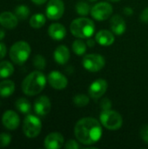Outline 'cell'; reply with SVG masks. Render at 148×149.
Segmentation results:
<instances>
[{"mask_svg":"<svg viewBox=\"0 0 148 149\" xmlns=\"http://www.w3.org/2000/svg\"><path fill=\"white\" fill-rule=\"evenodd\" d=\"M102 134V127L99 121L91 117L79 120L74 127V134L77 140L85 145L97 143L101 139Z\"/></svg>","mask_w":148,"mask_h":149,"instance_id":"cell-1","label":"cell"},{"mask_svg":"<svg viewBox=\"0 0 148 149\" xmlns=\"http://www.w3.org/2000/svg\"><path fill=\"white\" fill-rule=\"evenodd\" d=\"M46 85L44 74L39 71H34L28 74L22 82V90L25 95L35 96L40 93Z\"/></svg>","mask_w":148,"mask_h":149,"instance_id":"cell-2","label":"cell"},{"mask_svg":"<svg viewBox=\"0 0 148 149\" xmlns=\"http://www.w3.org/2000/svg\"><path fill=\"white\" fill-rule=\"evenodd\" d=\"M70 31L76 38H88L93 35L95 31V24L90 18L79 17L71 23Z\"/></svg>","mask_w":148,"mask_h":149,"instance_id":"cell-3","label":"cell"},{"mask_svg":"<svg viewBox=\"0 0 148 149\" xmlns=\"http://www.w3.org/2000/svg\"><path fill=\"white\" fill-rule=\"evenodd\" d=\"M31 46L25 41H17L12 45L10 49V58L17 65L24 64L31 55Z\"/></svg>","mask_w":148,"mask_h":149,"instance_id":"cell-4","label":"cell"},{"mask_svg":"<svg viewBox=\"0 0 148 149\" xmlns=\"http://www.w3.org/2000/svg\"><path fill=\"white\" fill-rule=\"evenodd\" d=\"M99 120L101 124L108 130H118L122 127L123 119L122 116L116 111L113 110H103Z\"/></svg>","mask_w":148,"mask_h":149,"instance_id":"cell-5","label":"cell"},{"mask_svg":"<svg viewBox=\"0 0 148 149\" xmlns=\"http://www.w3.org/2000/svg\"><path fill=\"white\" fill-rule=\"evenodd\" d=\"M42 129V123L38 117L27 114L23 122V132L28 138H36L39 135Z\"/></svg>","mask_w":148,"mask_h":149,"instance_id":"cell-6","label":"cell"},{"mask_svg":"<svg viewBox=\"0 0 148 149\" xmlns=\"http://www.w3.org/2000/svg\"><path fill=\"white\" fill-rule=\"evenodd\" d=\"M82 65L85 69L89 72H96L104 68L106 60L103 56L99 54H87L83 58Z\"/></svg>","mask_w":148,"mask_h":149,"instance_id":"cell-7","label":"cell"},{"mask_svg":"<svg viewBox=\"0 0 148 149\" xmlns=\"http://www.w3.org/2000/svg\"><path fill=\"white\" fill-rule=\"evenodd\" d=\"M113 6L109 3H98L92 7V17L98 21H104L108 19L113 14Z\"/></svg>","mask_w":148,"mask_h":149,"instance_id":"cell-8","label":"cell"},{"mask_svg":"<svg viewBox=\"0 0 148 149\" xmlns=\"http://www.w3.org/2000/svg\"><path fill=\"white\" fill-rule=\"evenodd\" d=\"M65 12V4L62 0H50L47 3L45 14L51 20H58Z\"/></svg>","mask_w":148,"mask_h":149,"instance_id":"cell-9","label":"cell"},{"mask_svg":"<svg viewBox=\"0 0 148 149\" xmlns=\"http://www.w3.org/2000/svg\"><path fill=\"white\" fill-rule=\"evenodd\" d=\"M47 80L50 86L57 90L65 89L68 85V79L66 77L58 71H52L49 73Z\"/></svg>","mask_w":148,"mask_h":149,"instance_id":"cell-10","label":"cell"},{"mask_svg":"<svg viewBox=\"0 0 148 149\" xmlns=\"http://www.w3.org/2000/svg\"><path fill=\"white\" fill-rule=\"evenodd\" d=\"M107 86H108L107 82L105 79H96L90 85L88 90L89 95L94 100L99 99L106 93L107 90Z\"/></svg>","mask_w":148,"mask_h":149,"instance_id":"cell-11","label":"cell"},{"mask_svg":"<svg viewBox=\"0 0 148 149\" xmlns=\"http://www.w3.org/2000/svg\"><path fill=\"white\" fill-rule=\"evenodd\" d=\"M2 124L8 130H16L20 124L18 114L12 110H7L2 116Z\"/></svg>","mask_w":148,"mask_h":149,"instance_id":"cell-12","label":"cell"},{"mask_svg":"<svg viewBox=\"0 0 148 149\" xmlns=\"http://www.w3.org/2000/svg\"><path fill=\"white\" fill-rule=\"evenodd\" d=\"M51 104L47 96H40L34 102V111L39 116H45L51 111Z\"/></svg>","mask_w":148,"mask_h":149,"instance_id":"cell-13","label":"cell"},{"mask_svg":"<svg viewBox=\"0 0 148 149\" xmlns=\"http://www.w3.org/2000/svg\"><path fill=\"white\" fill-rule=\"evenodd\" d=\"M65 139L59 133H51L44 139V148L47 149H59L64 145Z\"/></svg>","mask_w":148,"mask_h":149,"instance_id":"cell-14","label":"cell"},{"mask_svg":"<svg viewBox=\"0 0 148 149\" xmlns=\"http://www.w3.org/2000/svg\"><path fill=\"white\" fill-rule=\"evenodd\" d=\"M17 17L10 11H3L0 14V24L6 29L15 28L17 25Z\"/></svg>","mask_w":148,"mask_h":149,"instance_id":"cell-15","label":"cell"},{"mask_svg":"<svg viewBox=\"0 0 148 149\" xmlns=\"http://www.w3.org/2000/svg\"><path fill=\"white\" fill-rule=\"evenodd\" d=\"M110 27L114 34L122 35L126 31V24L122 17L119 15H115L110 20Z\"/></svg>","mask_w":148,"mask_h":149,"instance_id":"cell-16","label":"cell"},{"mask_svg":"<svg viewBox=\"0 0 148 149\" xmlns=\"http://www.w3.org/2000/svg\"><path fill=\"white\" fill-rule=\"evenodd\" d=\"M48 34L54 40H62L66 35V29L63 24L59 23H54L49 26Z\"/></svg>","mask_w":148,"mask_h":149,"instance_id":"cell-17","label":"cell"},{"mask_svg":"<svg viewBox=\"0 0 148 149\" xmlns=\"http://www.w3.org/2000/svg\"><path fill=\"white\" fill-rule=\"evenodd\" d=\"M95 40L97 43H99V45L102 46H109L113 44L115 38L113 34V31L107 30H101L96 34Z\"/></svg>","mask_w":148,"mask_h":149,"instance_id":"cell-18","label":"cell"},{"mask_svg":"<svg viewBox=\"0 0 148 149\" xmlns=\"http://www.w3.org/2000/svg\"><path fill=\"white\" fill-rule=\"evenodd\" d=\"M53 57L58 64L65 65L70 58V51L65 45H59L55 49Z\"/></svg>","mask_w":148,"mask_h":149,"instance_id":"cell-19","label":"cell"},{"mask_svg":"<svg viewBox=\"0 0 148 149\" xmlns=\"http://www.w3.org/2000/svg\"><path fill=\"white\" fill-rule=\"evenodd\" d=\"M15 92V84L12 80L5 79L0 82V96L7 98L12 95Z\"/></svg>","mask_w":148,"mask_h":149,"instance_id":"cell-20","label":"cell"},{"mask_svg":"<svg viewBox=\"0 0 148 149\" xmlns=\"http://www.w3.org/2000/svg\"><path fill=\"white\" fill-rule=\"evenodd\" d=\"M14 72V66L9 61L0 62V79H6Z\"/></svg>","mask_w":148,"mask_h":149,"instance_id":"cell-21","label":"cell"},{"mask_svg":"<svg viewBox=\"0 0 148 149\" xmlns=\"http://www.w3.org/2000/svg\"><path fill=\"white\" fill-rule=\"evenodd\" d=\"M45 21H46V18L44 14L37 13V14H34L30 18V25L34 29H39L44 25Z\"/></svg>","mask_w":148,"mask_h":149,"instance_id":"cell-22","label":"cell"},{"mask_svg":"<svg viewBox=\"0 0 148 149\" xmlns=\"http://www.w3.org/2000/svg\"><path fill=\"white\" fill-rule=\"evenodd\" d=\"M16 108L22 113L24 114H28L30 113L31 110V103L29 102L28 100L24 99V98H20L18 99L16 103H15Z\"/></svg>","mask_w":148,"mask_h":149,"instance_id":"cell-23","label":"cell"},{"mask_svg":"<svg viewBox=\"0 0 148 149\" xmlns=\"http://www.w3.org/2000/svg\"><path fill=\"white\" fill-rule=\"evenodd\" d=\"M75 9H76V12L79 14L80 16H87L91 12V10H92L90 5L84 1L78 2L76 3Z\"/></svg>","mask_w":148,"mask_h":149,"instance_id":"cell-24","label":"cell"},{"mask_svg":"<svg viewBox=\"0 0 148 149\" xmlns=\"http://www.w3.org/2000/svg\"><path fill=\"white\" fill-rule=\"evenodd\" d=\"M72 51L76 55L81 56L85 54L86 51V44L80 39H76L72 44Z\"/></svg>","mask_w":148,"mask_h":149,"instance_id":"cell-25","label":"cell"},{"mask_svg":"<svg viewBox=\"0 0 148 149\" xmlns=\"http://www.w3.org/2000/svg\"><path fill=\"white\" fill-rule=\"evenodd\" d=\"M15 15L17 17L18 19L24 20L30 15V9L26 5H19V6L16 7Z\"/></svg>","mask_w":148,"mask_h":149,"instance_id":"cell-26","label":"cell"},{"mask_svg":"<svg viewBox=\"0 0 148 149\" xmlns=\"http://www.w3.org/2000/svg\"><path fill=\"white\" fill-rule=\"evenodd\" d=\"M89 101H90L89 97L86 96L85 94H77L73 98V103L75 104V106L79 107H83L87 106Z\"/></svg>","mask_w":148,"mask_h":149,"instance_id":"cell-27","label":"cell"},{"mask_svg":"<svg viewBox=\"0 0 148 149\" xmlns=\"http://www.w3.org/2000/svg\"><path fill=\"white\" fill-rule=\"evenodd\" d=\"M33 65L38 70H44L46 66V60L42 55H36L33 58Z\"/></svg>","mask_w":148,"mask_h":149,"instance_id":"cell-28","label":"cell"},{"mask_svg":"<svg viewBox=\"0 0 148 149\" xmlns=\"http://www.w3.org/2000/svg\"><path fill=\"white\" fill-rule=\"evenodd\" d=\"M11 141V136L7 133H1L0 134V148H5L10 145Z\"/></svg>","mask_w":148,"mask_h":149,"instance_id":"cell-29","label":"cell"},{"mask_svg":"<svg viewBox=\"0 0 148 149\" xmlns=\"http://www.w3.org/2000/svg\"><path fill=\"white\" fill-rule=\"evenodd\" d=\"M100 107L102 108V110H109L112 107V102L109 99L106 98L103 99L100 102Z\"/></svg>","mask_w":148,"mask_h":149,"instance_id":"cell-30","label":"cell"},{"mask_svg":"<svg viewBox=\"0 0 148 149\" xmlns=\"http://www.w3.org/2000/svg\"><path fill=\"white\" fill-rule=\"evenodd\" d=\"M140 137L142 140L148 144V125L144 126L140 130Z\"/></svg>","mask_w":148,"mask_h":149,"instance_id":"cell-31","label":"cell"},{"mask_svg":"<svg viewBox=\"0 0 148 149\" xmlns=\"http://www.w3.org/2000/svg\"><path fill=\"white\" fill-rule=\"evenodd\" d=\"M65 148L67 149H78L80 147H79V143H78L76 141H74V140H70V141H68L66 142Z\"/></svg>","mask_w":148,"mask_h":149,"instance_id":"cell-32","label":"cell"},{"mask_svg":"<svg viewBox=\"0 0 148 149\" xmlns=\"http://www.w3.org/2000/svg\"><path fill=\"white\" fill-rule=\"evenodd\" d=\"M140 18V20H141L142 22H144V23H148V7L145 8V9L142 10Z\"/></svg>","mask_w":148,"mask_h":149,"instance_id":"cell-33","label":"cell"},{"mask_svg":"<svg viewBox=\"0 0 148 149\" xmlns=\"http://www.w3.org/2000/svg\"><path fill=\"white\" fill-rule=\"evenodd\" d=\"M6 52H7L6 45H5L3 43H1V42H0V59H2L3 58L5 57Z\"/></svg>","mask_w":148,"mask_h":149,"instance_id":"cell-34","label":"cell"},{"mask_svg":"<svg viewBox=\"0 0 148 149\" xmlns=\"http://www.w3.org/2000/svg\"><path fill=\"white\" fill-rule=\"evenodd\" d=\"M95 43H96V40L92 39V38H88L86 40V45L89 47H93L95 45Z\"/></svg>","mask_w":148,"mask_h":149,"instance_id":"cell-35","label":"cell"},{"mask_svg":"<svg viewBox=\"0 0 148 149\" xmlns=\"http://www.w3.org/2000/svg\"><path fill=\"white\" fill-rule=\"evenodd\" d=\"M133 13V10L131 7H126L124 8V14L127 15V16H131Z\"/></svg>","mask_w":148,"mask_h":149,"instance_id":"cell-36","label":"cell"},{"mask_svg":"<svg viewBox=\"0 0 148 149\" xmlns=\"http://www.w3.org/2000/svg\"><path fill=\"white\" fill-rule=\"evenodd\" d=\"M34 3H36V4H43V3H44L47 0H31Z\"/></svg>","mask_w":148,"mask_h":149,"instance_id":"cell-37","label":"cell"},{"mask_svg":"<svg viewBox=\"0 0 148 149\" xmlns=\"http://www.w3.org/2000/svg\"><path fill=\"white\" fill-rule=\"evenodd\" d=\"M4 37H5V31L0 28V40H2Z\"/></svg>","mask_w":148,"mask_h":149,"instance_id":"cell-38","label":"cell"},{"mask_svg":"<svg viewBox=\"0 0 148 149\" xmlns=\"http://www.w3.org/2000/svg\"><path fill=\"white\" fill-rule=\"evenodd\" d=\"M107 1H109V2H113V3H116V2H119V1H120V0H107Z\"/></svg>","mask_w":148,"mask_h":149,"instance_id":"cell-39","label":"cell"},{"mask_svg":"<svg viewBox=\"0 0 148 149\" xmlns=\"http://www.w3.org/2000/svg\"><path fill=\"white\" fill-rule=\"evenodd\" d=\"M88 1H90V2H96V1H98V0H88Z\"/></svg>","mask_w":148,"mask_h":149,"instance_id":"cell-40","label":"cell"}]
</instances>
